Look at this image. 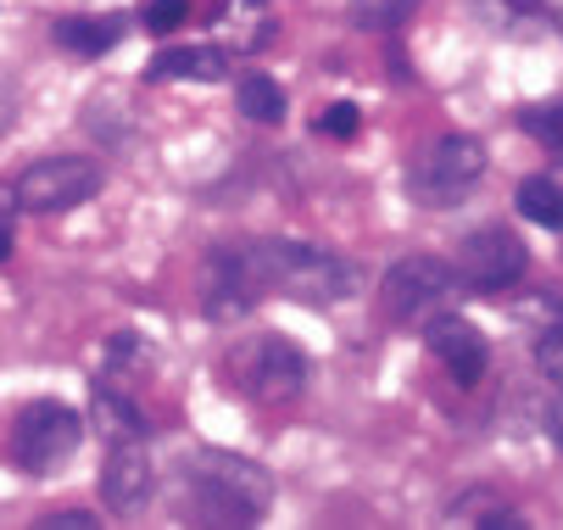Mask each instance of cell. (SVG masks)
Segmentation results:
<instances>
[{
    "label": "cell",
    "instance_id": "obj_1",
    "mask_svg": "<svg viewBox=\"0 0 563 530\" xmlns=\"http://www.w3.org/2000/svg\"><path fill=\"white\" fill-rule=\"evenodd\" d=\"M257 274L263 290H285L296 301H346L357 274L346 257L324 252V246H307V241H257V246H240Z\"/></svg>",
    "mask_w": 563,
    "mask_h": 530
},
{
    "label": "cell",
    "instance_id": "obj_2",
    "mask_svg": "<svg viewBox=\"0 0 563 530\" xmlns=\"http://www.w3.org/2000/svg\"><path fill=\"white\" fill-rule=\"evenodd\" d=\"M185 486L196 503V525H252L268 508V475L246 459H229V452H196L185 464Z\"/></svg>",
    "mask_w": 563,
    "mask_h": 530
},
{
    "label": "cell",
    "instance_id": "obj_3",
    "mask_svg": "<svg viewBox=\"0 0 563 530\" xmlns=\"http://www.w3.org/2000/svg\"><path fill=\"white\" fill-rule=\"evenodd\" d=\"M223 368H229V386L263 408H285L307 391V357L285 335H246L223 357Z\"/></svg>",
    "mask_w": 563,
    "mask_h": 530
},
{
    "label": "cell",
    "instance_id": "obj_4",
    "mask_svg": "<svg viewBox=\"0 0 563 530\" xmlns=\"http://www.w3.org/2000/svg\"><path fill=\"white\" fill-rule=\"evenodd\" d=\"M479 174H486V145L474 134H441L419 151L408 185H413V201H424V207H457V201H468Z\"/></svg>",
    "mask_w": 563,
    "mask_h": 530
},
{
    "label": "cell",
    "instance_id": "obj_5",
    "mask_svg": "<svg viewBox=\"0 0 563 530\" xmlns=\"http://www.w3.org/2000/svg\"><path fill=\"white\" fill-rule=\"evenodd\" d=\"M78 441H85V419L67 402H29L12 430V459L29 475H56L78 452Z\"/></svg>",
    "mask_w": 563,
    "mask_h": 530
},
{
    "label": "cell",
    "instance_id": "obj_6",
    "mask_svg": "<svg viewBox=\"0 0 563 530\" xmlns=\"http://www.w3.org/2000/svg\"><path fill=\"white\" fill-rule=\"evenodd\" d=\"M452 290H457L452 263H441V257H401L379 279V308L390 319H401V324H424L430 313H441L452 301Z\"/></svg>",
    "mask_w": 563,
    "mask_h": 530
},
{
    "label": "cell",
    "instance_id": "obj_7",
    "mask_svg": "<svg viewBox=\"0 0 563 530\" xmlns=\"http://www.w3.org/2000/svg\"><path fill=\"white\" fill-rule=\"evenodd\" d=\"M18 190V207L23 212H73V207H85L96 190H101V168L90 157H45L34 168H23V179L12 185Z\"/></svg>",
    "mask_w": 563,
    "mask_h": 530
},
{
    "label": "cell",
    "instance_id": "obj_8",
    "mask_svg": "<svg viewBox=\"0 0 563 530\" xmlns=\"http://www.w3.org/2000/svg\"><path fill=\"white\" fill-rule=\"evenodd\" d=\"M525 268H530V252H525V241L508 235V230H474V235L457 246V263H452L457 285H468V290H479V296L514 290Z\"/></svg>",
    "mask_w": 563,
    "mask_h": 530
},
{
    "label": "cell",
    "instance_id": "obj_9",
    "mask_svg": "<svg viewBox=\"0 0 563 530\" xmlns=\"http://www.w3.org/2000/svg\"><path fill=\"white\" fill-rule=\"evenodd\" d=\"M424 346L435 352V363L452 374L457 386H474L479 374H486V363H492V346H486V335H479L463 313H430L424 319Z\"/></svg>",
    "mask_w": 563,
    "mask_h": 530
},
{
    "label": "cell",
    "instance_id": "obj_10",
    "mask_svg": "<svg viewBox=\"0 0 563 530\" xmlns=\"http://www.w3.org/2000/svg\"><path fill=\"white\" fill-rule=\"evenodd\" d=\"M156 492V470H151V452L140 441H112L107 464H101V503L112 514H140Z\"/></svg>",
    "mask_w": 563,
    "mask_h": 530
},
{
    "label": "cell",
    "instance_id": "obj_11",
    "mask_svg": "<svg viewBox=\"0 0 563 530\" xmlns=\"http://www.w3.org/2000/svg\"><path fill=\"white\" fill-rule=\"evenodd\" d=\"M145 79H201V85H218V79H229V56H223L218 45L163 51V56L145 67Z\"/></svg>",
    "mask_w": 563,
    "mask_h": 530
},
{
    "label": "cell",
    "instance_id": "obj_12",
    "mask_svg": "<svg viewBox=\"0 0 563 530\" xmlns=\"http://www.w3.org/2000/svg\"><path fill=\"white\" fill-rule=\"evenodd\" d=\"M96 430L107 435V441H145V413L118 391V386H96Z\"/></svg>",
    "mask_w": 563,
    "mask_h": 530
},
{
    "label": "cell",
    "instance_id": "obj_13",
    "mask_svg": "<svg viewBox=\"0 0 563 530\" xmlns=\"http://www.w3.org/2000/svg\"><path fill=\"white\" fill-rule=\"evenodd\" d=\"M234 107H240V118H252L263 129L285 123V90L268 79V73H246V79L234 85Z\"/></svg>",
    "mask_w": 563,
    "mask_h": 530
},
{
    "label": "cell",
    "instance_id": "obj_14",
    "mask_svg": "<svg viewBox=\"0 0 563 530\" xmlns=\"http://www.w3.org/2000/svg\"><path fill=\"white\" fill-rule=\"evenodd\" d=\"M56 45L73 56H101L118 45V23H96V18H62L56 23Z\"/></svg>",
    "mask_w": 563,
    "mask_h": 530
},
{
    "label": "cell",
    "instance_id": "obj_15",
    "mask_svg": "<svg viewBox=\"0 0 563 530\" xmlns=\"http://www.w3.org/2000/svg\"><path fill=\"white\" fill-rule=\"evenodd\" d=\"M519 212L530 223H541V230H563V185L558 179H525L519 185Z\"/></svg>",
    "mask_w": 563,
    "mask_h": 530
},
{
    "label": "cell",
    "instance_id": "obj_16",
    "mask_svg": "<svg viewBox=\"0 0 563 530\" xmlns=\"http://www.w3.org/2000/svg\"><path fill=\"white\" fill-rule=\"evenodd\" d=\"M413 12H419V0H352L357 29H401Z\"/></svg>",
    "mask_w": 563,
    "mask_h": 530
},
{
    "label": "cell",
    "instance_id": "obj_17",
    "mask_svg": "<svg viewBox=\"0 0 563 530\" xmlns=\"http://www.w3.org/2000/svg\"><path fill=\"white\" fill-rule=\"evenodd\" d=\"M519 129H525V134H536L547 151H563V101L525 107V112H519Z\"/></svg>",
    "mask_w": 563,
    "mask_h": 530
},
{
    "label": "cell",
    "instance_id": "obj_18",
    "mask_svg": "<svg viewBox=\"0 0 563 530\" xmlns=\"http://www.w3.org/2000/svg\"><path fill=\"white\" fill-rule=\"evenodd\" d=\"M185 18H190V0H145V7H140V23L151 34H174Z\"/></svg>",
    "mask_w": 563,
    "mask_h": 530
},
{
    "label": "cell",
    "instance_id": "obj_19",
    "mask_svg": "<svg viewBox=\"0 0 563 530\" xmlns=\"http://www.w3.org/2000/svg\"><path fill=\"white\" fill-rule=\"evenodd\" d=\"M536 363H541L547 380L563 386V324H547V330L536 335Z\"/></svg>",
    "mask_w": 563,
    "mask_h": 530
},
{
    "label": "cell",
    "instance_id": "obj_20",
    "mask_svg": "<svg viewBox=\"0 0 563 530\" xmlns=\"http://www.w3.org/2000/svg\"><path fill=\"white\" fill-rule=\"evenodd\" d=\"M357 123H363V118H357V107H352V101H335V107H330L324 118H318V134H335V140H352V134H357Z\"/></svg>",
    "mask_w": 563,
    "mask_h": 530
},
{
    "label": "cell",
    "instance_id": "obj_21",
    "mask_svg": "<svg viewBox=\"0 0 563 530\" xmlns=\"http://www.w3.org/2000/svg\"><path fill=\"white\" fill-rule=\"evenodd\" d=\"M12 230H18V190L0 185V263L12 257Z\"/></svg>",
    "mask_w": 563,
    "mask_h": 530
},
{
    "label": "cell",
    "instance_id": "obj_22",
    "mask_svg": "<svg viewBox=\"0 0 563 530\" xmlns=\"http://www.w3.org/2000/svg\"><path fill=\"white\" fill-rule=\"evenodd\" d=\"M101 519L96 514H85V508H67V514H45L40 519V530H96Z\"/></svg>",
    "mask_w": 563,
    "mask_h": 530
},
{
    "label": "cell",
    "instance_id": "obj_23",
    "mask_svg": "<svg viewBox=\"0 0 563 530\" xmlns=\"http://www.w3.org/2000/svg\"><path fill=\"white\" fill-rule=\"evenodd\" d=\"M547 435L563 446V397H552V408H547Z\"/></svg>",
    "mask_w": 563,
    "mask_h": 530
}]
</instances>
